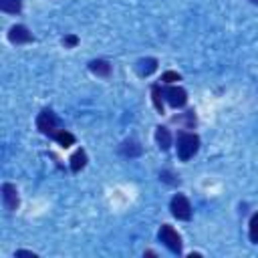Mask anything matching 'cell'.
Wrapping results in <instances>:
<instances>
[{
	"instance_id": "13",
	"label": "cell",
	"mask_w": 258,
	"mask_h": 258,
	"mask_svg": "<svg viewBox=\"0 0 258 258\" xmlns=\"http://www.w3.org/2000/svg\"><path fill=\"white\" fill-rule=\"evenodd\" d=\"M121 153L127 155V157H137V155H141V145L137 141H133V139H127L121 145Z\"/></svg>"
},
{
	"instance_id": "10",
	"label": "cell",
	"mask_w": 258,
	"mask_h": 258,
	"mask_svg": "<svg viewBox=\"0 0 258 258\" xmlns=\"http://www.w3.org/2000/svg\"><path fill=\"white\" fill-rule=\"evenodd\" d=\"M155 141L159 145V149L167 151L171 147V133L167 131V127H157L155 129Z\"/></svg>"
},
{
	"instance_id": "17",
	"label": "cell",
	"mask_w": 258,
	"mask_h": 258,
	"mask_svg": "<svg viewBox=\"0 0 258 258\" xmlns=\"http://www.w3.org/2000/svg\"><path fill=\"white\" fill-rule=\"evenodd\" d=\"M161 81H163V83H175V81H181V77H179L175 71H165V73L161 75Z\"/></svg>"
},
{
	"instance_id": "1",
	"label": "cell",
	"mask_w": 258,
	"mask_h": 258,
	"mask_svg": "<svg viewBox=\"0 0 258 258\" xmlns=\"http://www.w3.org/2000/svg\"><path fill=\"white\" fill-rule=\"evenodd\" d=\"M200 149V137L196 133L179 131L177 133V157L181 161H189Z\"/></svg>"
},
{
	"instance_id": "12",
	"label": "cell",
	"mask_w": 258,
	"mask_h": 258,
	"mask_svg": "<svg viewBox=\"0 0 258 258\" xmlns=\"http://www.w3.org/2000/svg\"><path fill=\"white\" fill-rule=\"evenodd\" d=\"M52 139H54L60 147H71V145H75V135H73L71 131H67V129H58Z\"/></svg>"
},
{
	"instance_id": "7",
	"label": "cell",
	"mask_w": 258,
	"mask_h": 258,
	"mask_svg": "<svg viewBox=\"0 0 258 258\" xmlns=\"http://www.w3.org/2000/svg\"><path fill=\"white\" fill-rule=\"evenodd\" d=\"M8 40L12 44H24V42H30L32 40V34H30V30L24 24H14L8 30Z\"/></svg>"
},
{
	"instance_id": "9",
	"label": "cell",
	"mask_w": 258,
	"mask_h": 258,
	"mask_svg": "<svg viewBox=\"0 0 258 258\" xmlns=\"http://www.w3.org/2000/svg\"><path fill=\"white\" fill-rule=\"evenodd\" d=\"M89 71L97 77H109L111 75V62L109 60H103V58H97V60H91L89 62Z\"/></svg>"
},
{
	"instance_id": "6",
	"label": "cell",
	"mask_w": 258,
	"mask_h": 258,
	"mask_svg": "<svg viewBox=\"0 0 258 258\" xmlns=\"http://www.w3.org/2000/svg\"><path fill=\"white\" fill-rule=\"evenodd\" d=\"M163 97H165V101L171 105V107H183L185 103H187V93H185V89H181V87H167L165 91H163Z\"/></svg>"
},
{
	"instance_id": "15",
	"label": "cell",
	"mask_w": 258,
	"mask_h": 258,
	"mask_svg": "<svg viewBox=\"0 0 258 258\" xmlns=\"http://www.w3.org/2000/svg\"><path fill=\"white\" fill-rule=\"evenodd\" d=\"M248 236H250V242H252V244H258V212L252 214V218H250Z\"/></svg>"
},
{
	"instance_id": "21",
	"label": "cell",
	"mask_w": 258,
	"mask_h": 258,
	"mask_svg": "<svg viewBox=\"0 0 258 258\" xmlns=\"http://www.w3.org/2000/svg\"><path fill=\"white\" fill-rule=\"evenodd\" d=\"M250 2H252V4H258V0H250Z\"/></svg>"
},
{
	"instance_id": "2",
	"label": "cell",
	"mask_w": 258,
	"mask_h": 258,
	"mask_svg": "<svg viewBox=\"0 0 258 258\" xmlns=\"http://www.w3.org/2000/svg\"><path fill=\"white\" fill-rule=\"evenodd\" d=\"M36 129L42 133V135H48V137H54V133L58 129H62L60 125V119L50 111V109H42L36 117Z\"/></svg>"
},
{
	"instance_id": "5",
	"label": "cell",
	"mask_w": 258,
	"mask_h": 258,
	"mask_svg": "<svg viewBox=\"0 0 258 258\" xmlns=\"http://www.w3.org/2000/svg\"><path fill=\"white\" fill-rule=\"evenodd\" d=\"M2 204L8 212H14L20 204V198H18V189L14 183H2Z\"/></svg>"
},
{
	"instance_id": "8",
	"label": "cell",
	"mask_w": 258,
	"mask_h": 258,
	"mask_svg": "<svg viewBox=\"0 0 258 258\" xmlns=\"http://www.w3.org/2000/svg\"><path fill=\"white\" fill-rule=\"evenodd\" d=\"M155 69H157V58H153V56L141 58V60L137 62V67H135V71H137L139 77H149Z\"/></svg>"
},
{
	"instance_id": "19",
	"label": "cell",
	"mask_w": 258,
	"mask_h": 258,
	"mask_svg": "<svg viewBox=\"0 0 258 258\" xmlns=\"http://www.w3.org/2000/svg\"><path fill=\"white\" fill-rule=\"evenodd\" d=\"M159 177H161L163 181H169V183H177V179H171L173 175H171L169 171H161V173H159Z\"/></svg>"
},
{
	"instance_id": "14",
	"label": "cell",
	"mask_w": 258,
	"mask_h": 258,
	"mask_svg": "<svg viewBox=\"0 0 258 258\" xmlns=\"http://www.w3.org/2000/svg\"><path fill=\"white\" fill-rule=\"evenodd\" d=\"M0 10L8 14H18L22 10V0H0Z\"/></svg>"
},
{
	"instance_id": "20",
	"label": "cell",
	"mask_w": 258,
	"mask_h": 258,
	"mask_svg": "<svg viewBox=\"0 0 258 258\" xmlns=\"http://www.w3.org/2000/svg\"><path fill=\"white\" fill-rule=\"evenodd\" d=\"M16 256H34L36 258V254L34 252H28V250H16Z\"/></svg>"
},
{
	"instance_id": "16",
	"label": "cell",
	"mask_w": 258,
	"mask_h": 258,
	"mask_svg": "<svg viewBox=\"0 0 258 258\" xmlns=\"http://www.w3.org/2000/svg\"><path fill=\"white\" fill-rule=\"evenodd\" d=\"M151 95H153V105H155V109H157V113H163V91H161V87L159 85H153L151 87Z\"/></svg>"
},
{
	"instance_id": "18",
	"label": "cell",
	"mask_w": 258,
	"mask_h": 258,
	"mask_svg": "<svg viewBox=\"0 0 258 258\" xmlns=\"http://www.w3.org/2000/svg\"><path fill=\"white\" fill-rule=\"evenodd\" d=\"M62 44H64V48H73V46L79 44V38H77L75 34H67V36L62 38Z\"/></svg>"
},
{
	"instance_id": "4",
	"label": "cell",
	"mask_w": 258,
	"mask_h": 258,
	"mask_svg": "<svg viewBox=\"0 0 258 258\" xmlns=\"http://www.w3.org/2000/svg\"><path fill=\"white\" fill-rule=\"evenodd\" d=\"M169 210H171L173 218H177V220H185V222L191 220V204H189V200L183 194H175L171 198Z\"/></svg>"
},
{
	"instance_id": "3",
	"label": "cell",
	"mask_w": 258,
	"mask_h": 258,
	"mask_svg": "<svg viewBox=\"0 0 258 258\" xmlns=\"http://www.w3.org/2000/svg\"><path fill=\"white\" fill-rule=\"evenodd\" d=\"M157 236H159V240L163 242V246L169 248L173 254H179V252H181V236L177 234V230H173V226L163 224V226L159 228Z\"/></svg>"
},
{
	"instance_id": "11",
	"label": "cell",
	"mask_w": 258,
	"mask_h": 258,
	"mask_svg": "<svg viewBox=\"0 0 258 258\" xmlns=\"http://www.w3.org/2000/svg\"><path fill=\"white\" fill-rule=\"evenodd\" d=\"M85 165H87V151H85V149H77V151L73 153V157H71V169H73L75 173H79Z\"/></svg>"
}]
</instances>
